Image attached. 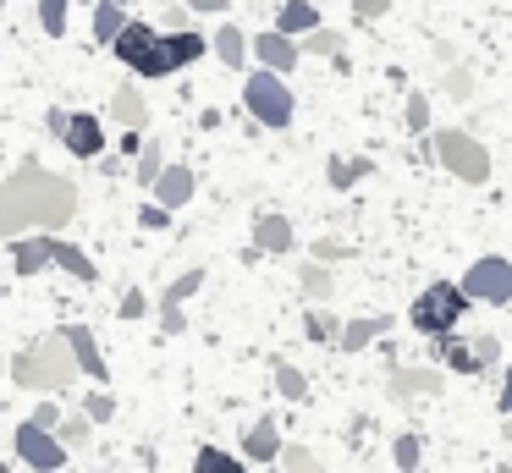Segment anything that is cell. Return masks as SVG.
Returning <instances> with one entry per match:
<instances>
[{
    "mask_svg": "<svg viewBox=\"0 0 512 473\" xmlns=\"http://www.w3.org/2000/svg\"><path fill=\"white\" fill-rule=\"evenodd\" d=\"M243 457H254V462H276V457H281L276 413H265V418H254V424H248V435H243Z\"/></svg>",
    "mask_w": 512,
    "mask_h": 473,
    "instance_id": "cell-17",
    "label": "cell"
},
{
    "mask_svg": "<svg viewBox=\"0 0 512 473\" xmlns=\"http://www.w3.org/2000/svg\"><path fill=\"white\" fill-rule=\"evenodd\" d=\"M463 292L474 297V303H490V308H501V303H512V264L507 259H474L463 270Z\"/></svg>",
    "mask_w": 512,
    "mask_h": 473,
    "instance_id": "cell-8",
    "label": "cell"
},
{
    "mask_svg": "<svg viewBox=\"0 0 512 473\" xmlns=\"http://www.w3.org/2000/svg\"><path fill=\"white\" fill-rule=\"evenodd\" d=\"M83 6H100V0H83Z\"/></svg>",
    "mask_w": 512,
    "mask_h": 473,
    "instance_id": "cell-48",
    "label": "cell"
},
{
    "mask_svg": "<svg viewBox=\"0 0 512 473\" xmlns=\"http://www.w3.org/2000/svg\"><path fill=\"white\" fill-rule=\"evenodd\" d=\"M347 50V39L336 28H314V33H303V55H342Z\"/></svg>",
    "mask_w": 512,
    "mask_h": 473,
    "instance_id": "cell-32",
    "label": "cell"
},
{
    "mask_svg": "<svg viewBox=\"0 0 512 473\" xmlns=\"http://www.w3.org/2000/svg\"><path fill=\"white\" fill-rule=\"evenodd\" d=\"M67 11H72V0H39V28H45L50 39H61V33H67Z\"/></svg>",
    "mask_w": 512,
    "mask_h": 473,
    "instance_id": "cell-33",
    "label": "cell"
},
{
    "mask_svg": "<svg viewBox=\"0 0 512 473\" xmlns=\"http://www.w3.org/2000/svg\"><path fill=\"white\" fill-rule=\"evenodd\" d=\"M199 286H204V270H182L177 281L166 286V297H160V325H166V336H182V330H188V319H182V303H188Z\"/></svg>",
    "mask_w": 512,
    "mask_h": 473,
    "instance_id": "cell-9",
    "label": "cell"
},
{
    "mask_svg": "<svg viewBox=\"0 0 512 473\" xmlns=\"http://www.w3.org/2000/svg\"><path fill=\"white\" fill-rule=\"evenodd\" d=\"M391 11V0H353V17L358 22H375V17H386Z\"/></svg>",
    "mask_w": 512,
    "mask_h": 473,
    "instance_id": "cell-43",
    "label": "cell"
},
{
    "mask_svg": "<svg viewBox=\"0 0 512 473\" xmlns=\"http://www.w3.org/2000/svg\"><path fill=\"white\" fill-rule=\"evenodd\" d=\"M276 391L287 396V402H303V396H309V380H303V369H298V363L276 358Z\"/></svg>",
    "mask_w": 512,
    "mask_h": 473,
    "instance_id": "cell-30",
    "label": "cell"
},
{
    "mask_svg": "<svg viewBox=\"0 0 512 473\" xmlns=\"http://www.w3.org/2000/svg\"><path fill=\"white\" fill-rule=\"evenodd\" d=\"M171 215H177V209H166V204H155V198H149V204L138 209V226H144V231H166Z\"/></svg>",
    "mask_w": 512,
    "mask_h": 473,
    "instance_id": "cell-39",
    "label": "cell"
},
{
    "mask_svg": "<svg viewBox=\"0 0 512 473\" xmlns=\"http://www.w3.org/2000/svg\"><path fill=\"white\" fill-rule=\"evenodd\" d=\"M215 55H221V66H248V50H254V44L243 39V28H232V22H226V28H215Z\"/></svg>",
    "mask_w": 512,
    "mask_h": 473,
    "instance_id": "cell-25",
    "label": "cell"
},
{
    "mask_svg": "<svg viewBox=\"0 0 512 473\" xmlns=\"http://www.w3.org/2000/svg\"><path fill=\"white\" fill-rule=\"evenodd\" d=\"M61 143H67V149L78 154V160H100V149H105V127H100V116H83V110H78V116L67 121V138H61Z\"/></svg>",
    "mask_w": 512,
    "mask_h": 473,
    "instance_id": "cell-13",
    "label": "cell"
},
{
    "mask_svg": "<svg viewBox=\"0 0 512 473\" xmlns=\"http://www.w3.org/2000/svg\"><path fill=\"white\" fill-rule=\"evenodd\" d=\"M446 94H452V99H468V94H474V72H468L463 61L446 66Z\"/></svg>",
    "mask_w": 512,
    "mask_h": 473,
    "instance_id": "cell-37",
    "label": "cell"
},
{
    "mask_svg": "<svg viewBox=\"0 0 512 473\" xmlns=\"http://www.w3.org/2000/svg\"><path fill=\"white\" fill-rule=\"evenodd\" d=\"M298 286H303V297H309V303H331V297H336V275H331V264L309 259V264L298 270Z\"/></svg>",
    "mask_w": 512,
    "mask_h": 473,
    "instance_id": "cell-23",
    "label": "cell"
},
{
    "mask_svg": "<svg viewBox=\"0 0 512 473\" xmlns=\"http://www.w3.org/2000/svg\"><path fill=\"white\" fill-rule=\"evenodd\" d=\"M50 264H56V237H12V270L23 281L45 275Z\"/></svg>",
    "mask_w": 512,
    "mask_h": 473,
    "instance_id": "cell-11",
    "label": "cell"
},
{
    "mask_svg": "<svg viewBox=\"0 0 512 473\" xmlns=\"http://www.w3.org/2000/svg\"><path fill=\"white\" fill-rule=\"evenodd\" d=\"M67 121H72V110H61V105H56V110L45 116V127L56 132V138H67Z\"/></svg>",
    "mask_w": 512,
    "mask_h": 473,
    "instance_id": "cell-46",
    "label": "cell"
},
{
    "mask_svg": "<svg viewBox=\"0 0 512 473\" xmlns=\"http://www.w3.org/2000/svg\"><path fill=\"white\" fill-rule=\"evenodd\" d=\"M67 330V341H72V352H78V369L89 374V380H111V369H105V352H100V341H94V330L89 325H61Z\"/></svg>",
    "mask_w": 512,
    "mask_h": 473,
    "instance_id": "cell-14",
    "label": "cell"
},
{
    "mask_svg": "<svg viewBox=\"0 0 512 473\" xmlns=\"http://www.w3.org/2000/svg\"><path fill=\"white\" fill-rule=\"evenodd\" d=\"M474 358L485 363V369H496V358H501V341L490 336V330H479V336H474Z\"/></svg>",
    "mask_w": 512,
    "mask_h": 473,
    "instance_id": "cell-40",
    "label": "cell"
},
{
    "mask_svg": "<svg viewBox=\"0 0 512 473\" xmlns=\"http://www.w3.org/2000/svg\"><path fill=\"white\" fill-rule=\"evenodd\" d=\"M391 325H397V319H386V314H375V319H347V325H342V341H336V347H342V352H364L369 341H380Z\"/></svg>",
    "mask_w": 512,
    "mask_h": 473,
    "instance_id": "cell-20",
    "label": "cell"
},
{
    "mask_svg": "<svg viewBox=\"0 0 512 473\" xmlns=\"http://www.w3.org/2000/svg\"><path fill=\"white\" fill-rule=\"evenodd\" d=\"M12 451H17V457H23L34 473H56L61 462L72 457V451L61 446V435H56V429L34 424V418H23V424H17V435H12Z\"/></svg>",
    "mask_w": 512,
    "mask_h": 473,
    "instance_id": "cell-7",
    "label": "cell"
},
{
    "mask_svg": "<svg viewBox=\"0 0 512 473\" xmlns=\"http://www.w3.org/2000/svg\"><path fill=\"white\" fill-rule=\"evenodd\" d=\"M226 6H232V0H188V11H199V17H221Z\"/></svg>",
    "mask_w": 512,
    "mask_h": 473,
    "instance_id": "cell-45",
    "label": "cell"
},
{
    "mask_svg": "<svg viewBox=\"0 0 512 473\" xmlns=\"http://www.w3.org/2000/svg\"><path fill=\"white\" fill-rule=\"evenodd\" d=\"M364 176H369L364 154H336L331 160V187H353V182H364Z\"/></svg>",
    "mask_w": 512,
    "mask_h": 473,
    "instance_id": "cell-29",
    "label": "cell"
},
{
    "mask_svg": "<svg viewBox=\"0 0 512 473\" xmlns=\"http://www.w3.org/2000/svg\"><path fill=\"white\" fill-rule=\"evenodd\" d=\"M144 314H149V297L138 292V286H133V292H122V319H144Z\"/></svg>",
    "mask_w": 512,
    "mask_h": 473,
    "instance_id": "cell-41",
    "label": "cell"
},
{
    "mask_svg": "<svg viewBox=\"0 0 512 473\" xmlns=\"http://www.w3.org/2000/svg\"><path fill=\"white\" fill-rule=\"evenodd\" d=\"M419 435H397V440H391V462H397V468L402 473H413V468H419Z\"/></svg>",
    "mask_w": 512,
    "mask_h": 473,
    "instance_id": "cell-34",
    "label": "cell"
},
{
    "mask_svg": "<svg viewBox=\"0 0 512 473\" xmlns=\"http://www.w3.org/2000/svg\"><path fill=\"white\" fill-rule=\"evenodd\" d=\"M116 61L122 66H133L138 77H171V72H182L188 61H199L204 50H215L204 33H193V28H171V33H155L144 17H127V28L116 33Z\"/></svg>",
    "mask_w": 512,
    "mask_h": 473,
    "instance_id": "cell-2",
    "label": "cell"
},
{
    "mask_svg": "<svg viewBox=\"0 0 512 473\" xmlns=\"http://www.w3.org/2000/svg\"><path fill=\"white\" fill-rule=\"evenodd\" d=\"M160 171H166V154H160V143H144V149H138V165H133L138 187H155Z\"/></svg>",
    "mask_w": 512,
    "mask_h": 473,
    "instance_id": "cell-31",
    "label": "cell"
},
{
    "mask_svg": "<svg viewBox=\"0 0 512 473\" xmlns=\"http://www.w3.org/2000/svg\"><path fill=\"white\" fill-rule=\"evenodd\" d=\"M78 215V182L56 176L45 165H17L0 182V237H23V231H61Z\"/></svg>",
    "mask_w": 512,
    "mask_h": 473,
    "instance_id": "cell-1",
    "label": "cell"
},
{
    "mask_svg": "<svg viewBox=\"0 0 512 473\" xmlns=\"http://www.w3.org/2000/svg\"><path fill=\"white\" fill-rule=\"evenodd\" d=\"M254 61H265V66H270V72H281V77H287V72H292V66H298V61H303V44H298V39H292V33H281V28H270V33H259V39H254Z\"/></svg>",
    "mask_w": 512,
    "mask_h": 473,
    "instance_id": "cell-10",
    "label": "cell"
},
{
    "mask_svg": "<svg viewBox=\"0 0 512 473\" xmlns=\"http://www.w3.org/2000/svg\"><path fill=\"white\" fill-rule=\"evenodd\" d=\"M501 413H512V369H507V385H501Z\"/></svg>",
    "mask_w": 512,
    "mask_h": 473,
    "instance_id": "cell-47",
    "label": "cell"
},
{
    "mask_svg": "<svg viewBox=\"0 0 512 473\" xmlns=\"http://www.w3.org/2000/svg\"><path fill=\"white\" fill-rule=\"evenodd\" d=\"M276 28H281V33H292V39H303V33L320 28V11H314L309 0H287V6L276 11Z\"/></svg>",
    "mask_w": 512,
    "mask_h": 473,
    "instance_id": "cell-24",
    "label": "cell"
},
{
    "mask_svg": "<svg viewBox=\"0 0 512 473\" xmlns=\"http://www.w3.org/2000/svg\"><path fill=\"white\" fill-rule=\"evenodd\" d=\"M83 413H89L94 424H105V418H116V396L111 391H89L83 396Z\"/></svg>",
    "mask_w": 512,
    "mask_h": 473,
    "instance_id": "cell-38",
    "label": "cell"
},
{
    "mask_svg": "<svg viewBox=\"0 0 512 473\" xmlns=\"http://www.w3.org/2000/svg\"><path fill=\"white\" fill-rule=\"evenodd\" d=\"M435 341V358L446 363V369H457V374H485V363L474 358V341H463L457 330H446V336H430Z\"/></svg>",
    "mask_w": 512,
    "mask_h": 473,
    "instance_id": "cell-18",
    "label": "cell"
},
{
    "mask_svg": "<svg viewBox=\"0 0 512 473\" xmlns=\"http://www.w3.org/2000/svg\"><path fill=\"white\" fill-rule=\"evenodd\" d=\"M347 253H353L347 242H314V259H320V264H342Z\"/></svg>",
    "mask_w": 512,
    "mask_h": 473,
    "instance_id": "cell-42",
    "label": "cell"
},
{
    "mask_svg": "<svg viewBox=\"0 0 512 473\" xmlns=\"http://www.w3.org/2000/svg\"><path fill=\"white\" fill-rule=\"evenodd\" d=\"M303 336H309L314 347H336V341H342V319H336L325 303H314L309 314H303Z\"/></svg>",
    "mask_w": 512,
    "mask_h": 473,
    "instance_id": "cell-22",
    "label": "cell"
},
{
    "mask_svg": "<svg viewBox=\"0 0 512 473\" xmlns=\"http://www.w3.org/2000/svg\"><path fill=\"white\" fill-rule=\"evenodd\" d=\"M34 424L56 429V424H61V407H56V402H39V407H34Z\"/></svg>",
    "mask_w": 512,
    "mask_h": 473,
    "instance_id": "cell-44",
    "label": "cell"
},
{
    "mask_svg": "<svg viewBox=\"0 0 512 473\" xmlns=\"http://www.w3.org/2000/svg\"><path fill=\"white\" fill-rule=\"evenodd\" d=\"M292 220L287 215H259L254 220V248L259 253H292Z\"/></svg>",
    "mask_w": 512,
    "mask_h": 473,
    "instance_id": "cell-19",
    "label": "cell"
},
{
    "mask_svg": "<svg viewBox=\"0 0 512 473\" xmlns=\"http://www.w3.org/2000/svg\"><path fill=\"white\" fill-rule=\"evenodd\" d=\"M468 303L474 297L463 292V281H430L419 297H413V308H408V325L419 330V336H446L452 325H463V314H468Z\"/></svg>",
    "mask_w": 512,
    "mask_h": 473,
    "instance_id": "cell-4",
    "label": "cell"
},
{
    "mask_svg": "<svg viewBox=\"0 0 512 473\" xmlns=\"http://www.w3.org/2000/svg\"><path fill=\"white\" fill-rule=\"evenodd\" d=\"M111 121H116L122 132H144V127H149V99L138 94L133 83H122V88L111 94Z\"/></svg>",
    "mask_w": 512,
    "mask_h": 473,
    "instance_id": "cell-15",
    "label": "cell"
},
{
    "mask_svg": "<svg viewBox=\"0 0 512 473\" xmlns=\"http://www.w3.org/2000/svg\"><path fill=\"white\" fill-rule=\"evenodd\" d=\"M56 435H61V446L67 451H89V440H94V418L83 413H61V424H56Z\"/></svg>",
    "mask_w": 512,
    "mask_h": 473,
    "instance_id": "cell-26",
    "label": "cell"
},
{
    "mask_svg": "<svg viewBox=\"0 0 512 473\" xmlns=\"http://www.w3.org/2000/svg\"><path fill=\"white\" fill-rule=\"evenodd\" d=\"M243 105H248V116H254L259 127L287 132V127H292V110H298V99H292L287 77L270 72V66H259V72H248V83H243Z\"/></svg>",
    "mask_w": 512,
    "mask_h": 473,
    "instance_id": "cell-5",
    "label": "cell"
},
{
    "mask_svg": "<svg viewBox=\"0 0 512 473\" xmlns=\"http://www.w3.org/2000/svg\"><path fill=\"white\" fill-rule=\"evenodd\" d=\"M430 149H435V165L452 171L457 182H490V149L474 138V132H457V127H435L430 132Z\"/></svg>",
    "mask_w": 512,
    "mask_h": 473,
    "instance_id": "cell-6",
    "label": "cell"
},
{
    "mask_svg": "<svg viewBox=\"0 0 512 473\" xmlns=\"http://www.w3.org/2000/svg\"><path fill=\"white\" fill-rule=\"evenodd\" d=\"M127 28V6H116V0H100L94 6V39L100 44H116V33Z\"/></svg>",
    "mask_w": 512,
    "mask_h": 473,
    "instance_id": "cell-27",
    "label": "cell"
},
{
    "mask_svg": "<svg viewBox=\"0 0 512 473\" xmlns=\"http://www.w3.org/2000/svg\"><path fill=\"white\" fill-rule=\"evenodd\" d=\"M56 264L72 275V281H83V286H94V281H100V264H94L89 253L78 248V242H67V237H56Z\"/></svg>",
    "mask_w": 512,
    "mask_h": 473,
    "instance_id": "cell-21",
    "label": "cell"
},
{
    "mask_svg": "<svg viewBox=\"0 0 512 473\" xmlns=\"http://www.w3.org/2000/svg\"><path fill=\"white\" fill-rule=\"evenodd\" d=\"M281 468L287 473H320V457L309 446H281Z\"/></svg>",
    "mask_w": 512,
    "mask_h": 473,
    "instance_id": "cell-35",
    "label": "cell"
},
{
    "mask_svg": "<svg viewBox=\"0 0 512 473\" xmlns=\"http://www.w3.org/2000/svg\"><path fill=\"white\" fill-rule=\"evenodd\" d=\"M0 11H6V0H0Z\"/></svg>",
    "mask_w": 512,
    "mask_h": 473,
    "instance_id": "cell-51",
    "label": "cell"
},
{
    "mask_svg": "<svg viewBox=\"0 0 512 473\" xmlns=\"http://www.w3.org/2000/svg\"><path fill=\"white\" fill-rule=\"evenodd\" d=\"M6 374H12L17 391H67L83 369H78V352H72L67 330H56L39 347H23L17 358H6Z\"/></svg>",
    "mask_w": 512,
    "mask_h": 473,
    "instance_id": "cell-3",
    "label": "cell"
},
{
    "mask_svg": "<svg viewBox=\"0 0 512 473\" xmlns=\"http://www.w3.org/2000/svg\"><path fill=\"white\" fill-rule=\"evenodd\" d=\"M193 187H199V176L188 171V165H166V171H160V182L149 187V193H155V204H166V209H182L193 198Z\"/></svg>",
    "mask_w": 512,
    "mask_h": 473,
    "instance_id": "cell-16",
    "label": "cell"
},
{
    "mask_svg": "<svg viewBox=\"0 0 512 473\" xmlns=\"http://www.w3.org/2000/svg\"><path fill=\"white\" fill-rule=\"evenodd\" d=\"M386 391H391V402H408V396H435V391H441V369H408V363H391Z\"/></svg>",
    "mask_w": 512,
    "mask_h": 473,
    "instance_id": "cell-12",
    "label": "cell"
},
{
    "mask_svg": "<svg viewBox=\"0 0 512 473\" xmlns=\"http://www.w3.org/2000/svg\"><path fill=\"white\" fill-rule=\"evenodd\" d=\"M0 369H6V358H0Z\"/></svg>",
    "mask_w": 512,
    "mask_h": 473,
    "instance_id": "cell-50",
    "label": "cell"
},
{
    "mask_svg": "<svg viewBox=\"0 0 512 473\" xmlns=\"http://www.w3.org/2000/svg\"><path fill=\"white\" fill-rule=\"evenodd\" d=\"M0 473H12V468H6V462H0Z\"/></svg>",
    "mask_w": 512,
    "mask_h": 473,
    "instance_id": "cell-49",
    "label": "cell"
},
{
    "mask_svg": "<svg viewBox=\"0 0 512 473\" xmlns=\"http://www.w3.org/2000/svg\"><path fill=\"white\" fill-rule=\"evenodd\" d=\"M193 473H248V462L232 457V451H221V446H204L199 457H193Z\"/></svg>",
    "mask_w": 512,
    "mask_h": 473,
    "instance_id": "cell-28",
    "label": "cell"
},
{
    "mask_svg": "<svg viewBox=\"0 0 512 473\" xmlns=\"http://www.w3.org/2000/svg\"><path fill=\"white\" fill-rule=\"evenodd\" d=\"M402 116H408V132H424V138H430V99L424 94H408V110H402Z\"/></svg>",
    "mask_w": 512,
    "mask_h": 473,
    "instance_id": "cell-36",
    "label": "cell"
}]
</instances>
